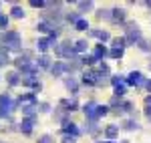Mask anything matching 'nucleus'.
<instances>
[{"mask_svg": "<svg viewBox=\"0 0 151 143\" xmlns=\"http://www.w3.org/2000/svg\"><path fill=\"white\" fill-rule=\"evenodd\" d=\"M14 109H16V103L10 101V97L8 95H0V117H8Z\"/></svg>", "mask_w": 151, "mask_h": 143, "instance_id": "nucleus-2", "label": "nucleus"}, {"mask_svg": "<svg viewBox=\"0 0 151 143\" xmlns=\"http://www.w3.org/2000/svg\"><path fill=\"white\" fill-rule=\"evenodd\" d=\"M81 65H83V60H79V59H75V57H73V59L65 65V71L75 73V71H79V67H81Z\"/></svg>", "mask_w": 151, "mask_h": 143, "instance_id": "nucleus-9", "label": "nucleus"}, {"mask_svg": "<svg viewBox=\"0 0 151 143\" xmlns=\"http://www.w3.org/2000/svg\"><path fill=\"white\" fill-rule=\"evenodd\" d=\"M38 111H42V113H48V111H50V105H48V103H40V105H38Z\"/></svg>", "mask_w": 151, "mask_h": 143, "instance_id": "nucleus-38", "label": "nucleus"}, {"mask_svg": "<svg viewBox=\"0 0 151 143\" xmlns=\"http://www.w3.org/2000/svg\"><path fill=\"white\" fill-rule=\"evenodd\" d=\"M38 67H42V69L50 67V59H48L47 55H40V57H38Z\"/></svg>", "mask_w": 151, "mask_h": 143, "instance_id": "nucleus-22", "label": "nucleus"}, {"mask_svg": "<svg viewBox=\"0 0 151 143\" xmlns=\"http://www.w3.org/2000/svg\"><path fill=\"white\" fill-rule=\"evenodd\" d=\"M67 20H69V22H77V20H79V12H69V14H67Z\"/></svg>", "mask_w": 151, "mask_h": 143, "instance_id": "nucleus-35", "label": "nucleus"}, {"mask_svg": "<svg viewBox=\"0 0 151 143\" xmlns=\"http://www.w3.org/2000/svg\"><path fill=\"white\" fill-rule=\"evenodd\" d=\"M36 28H38L40 32H50V34L55 32V26H52V24H48V22H45V20H42V22H38V24H36Z\"/></svg>", "mask_w": 151, "mask_h": 143, "instance_id": "nucleus-13", "label": "nucleus"}, {"mask_svg": "<svg viewBox=\"0 0 151 143\" xmlns=\"http://www.w3.org/2000/svg\"><path fill=\"white\" fill-rule=\"evenodd\" d=\"M107 113H109V107H107V105H97V119L103 117V115H107Z\"/></svg>", "mask_w": 151, "mask_h": 143, "instance_id": "nucleus-26", "label": "nucleus"}, {"mask_svg": "<svg viewBox=\"0 0 151 143\" xmlns=\"http://www.w3.org/2000/svg\"><path fill=\"white\" fill-rule=\"evenodd\" d=\"M107 55H109V52H107V48H105L103 45H99V47L95 48V57H97V59H105Z\"/></svg>", "mask_w": 151, "mask_h": 143, "instance_id": "nucleus-20", "label": "nucleus"}, {"mask_svg": "<svg viewBox=\"0 0 151 143\" xmlns=\"http://www.w3.org/2000/svg\"><path fill=\"white\" fill-rule=\"evenodd\" d=\"M113 45H115V48H123L127 45V40H125V36H119V38H113Z\"/></svg>", "mask_w": 151, "mask_h": 143, "instance_id": "nucleus-25", "label": "nucleus"}, {"mask_svg": "<svg viewBox=\"0 0 151 143\" xmlns=\"http://www.w3.org/2000/svg\"><path fill=\"white\" fill-rule=\"evenodd\" d=\"M65 85H67V89H69V91H73V93L77 95V91H79V89H77V81H75L73 77H70V79H67V81H65Z\"/></svg>", "mask_w": 151, "mask_h": 143, "instance_id": "nucleus-21", "label": "nucleus"}, {"mask_svg": "<svg viewBox=\"0 0 151 143\" xmlns=\"http://www.w3.org/2000/svg\"><path fill=\"white\" fill-rule=\"evenodd\" d=\"M75 28H77V30H87V28H89V22H87L85 18H79V20L75 22Z\"/></svg>", "mask_w": 151, "mask_h": 143, "instance_id": "nucleus-23", "label": "nucleus"}, {"mask_svg": "<svg viewBox=\"0 0 151 143\" xmlns=\"http://www.w3.org/2000/svg\"><path fill=\"white\" fill-rule=\"evenodd\" d=\"M105 143H115V141H105Z\"/></svg>", "mask_w": 151, "mask_h": 143, "instance_id": "nucleus-47", "label": "nucleus"}, {"mask_svg": "<svg viewBox=\"0 0 151 143\" xmlns=\"http://www.w3.org/2000/svg\"><path fill=\"white\" fill-rule=\"evenodd\" d=\"M91 36L95 38H99V40H109V32H105V30H91Z\"/></svg>", "mask_w": 151, "mask_h": 143, "instance_id": "nucleus-18", "label": "nucleus"}, {"mask_svg": "<svg viewBox=\"0 0 151 143\" xmlns=\"http://www.w3.org/2000/svg\"><path fill=\"white\" fill-rule=\"evenodd\" d=\"M63 133H65V135H70V137H77V135H81L79 127H77L75 123H69V121L63 125Z\"/></svg>", "mask_w": 151, "mask_h": 143, "instance_id": "nucleus-5", "label": "nucleus"}, {"mask_svg": "<svg viewBox=\"0 0 151 143\" xmlns=\"http://www.w3.org/2000/svg\"><path fill=\"white\" fill-rule=\"evenodd\" d=\"M55 45H57V42H55V38H40L36 47H38V50H42V52H45V50H48L50 47H55Z\"/></svg>", "mask_w": 151, "mask_h": 143, "instance_id": "nucleus-8", "label": "nucleus"}, {"mask_svg": "<svg viewBox=\"0 0 151 143\" xmlns=\"http://www.w3.org/2000/svg\"><path fill=\"white\" fill-rule=\"evenodd\" d=\"M111 20H125V10H123V8L111 10Z\"/></svg>", "mask_w": 151, "mask_h": 143, "instance_id": "nucleus-14", "label": "nucleus"}, {"mask_svg": "<svg viewBox=\"0 0 151 143\" xmlns=\"http://www.w3.org/2000/svg\"><path fill=\"white\" fill-rule=\"evenodd\" d=\"M107 83H111L109 73H101V71H99V75H97V85L101 87V85H107Z\"/></svg>", "mask_w": 151, "mask_h": 143, "instance_id": "nucleus-15", "label": "nucleus"}, {"mask_svg": "<svg viewBox=\"0 0 151 143\" xmlns=\"http://www.w3.org/2000/svg\"><path fill=\"white\" fill-rule=\"evenodd\" d=\"M67 111H77V101H69V107Z\"/></svg>", "mask_w": 151, "mask_h": 143, "instance_id": "nucleus-41", "label": "nucleus"}, {"mask_svg": "<svg viewBox=\"0 0 151 143\" xmlns=\"http://www.w3.org/2000/svg\"><path fill=\"white\" fill-rule=\"evenodd\" d=\"M145 115H147V117H151V95L145 97Z\"/></svg>", "mask_w": 151, "mask_h": 143, "instance_id": "nucleus-32", "label": "nucleus"}, {"mask_svg": "<svg viewBox=\"0 0 151 143\" xmlns=\"http://www.w3.org/2000/svg\"><path fill=\"white\" fill-rule=\"evenodd\" d=\"M117 103H119V97H113V99H111V105H113V107H115Z\"/></svg>", "mask_w": 151, "mask_h": 143, "instance_id": "nucleus-44", "label": "nucleus"}, {"mask_svg": "<svg viewBox=\"0 0 151 143\" xmlns=\"http://www.w3.org/2000/svg\"><path fill=\"white\" fill-rule=\"evenodd\" d=\"M6 81H8V85H20L22 77H20L18 73H8V75H6Z\"/></svg>", "mask_w": 151, "mask_h": 143, "instance_id": "nucleus-12", "label": "nucleus"}, {"mask_svg": "<svg viewBox=\"0 0 151 143\" xmlns=\"http://www.w3.org/2000/svg\"><path fill=\"white\" fill-rule=\"evenodd\" d=\"M36 143H55V137H52V135H42Z\"/></svg>", "mask_w": 151, "mask_h": 143, "instance_id": "nucleus-33", "label": "nucleus"}, {"mask_svg": "<svg viewBox=\"0 0 151 143\" xmlns=\"http://www.w3.org/2000/svg\"><path fill=\"white\" fill-rule=\"evenodd\" d=\"M30 6L32 8H42V6H47V2H42V0H30Z\"/></svg>", "mask_w": 151, "mask_h": 143, "instance_id": "nucleus-34", "label": "nucleus"}, {"mask_svg": "<svg viewBox=\"0 0 151 143\" xmlns=\"http://www.w3.org/2000/svg\"><path fill=\"white\" fill-rule=\"evenodd\" d=\"M0 40H2L4 45H8L6 48H10V50H20V34L14 32V30L4 32V34L0 36Z\"/></svg>", "mask_w": 151, "mask_h": 143, "instance_id": "nucleus-1", "label": "nucleus"}, {"mask_svg": "<svg viewBox=\"0 0 151 143\" xmlns=\"http://www.w3.org/2000/svg\"><path fill=\"white\" fill-rule=\"evenodd\" d=\"M145 87H147V89L151 91V81H145Z\"/></svg>", "mask_w": 151, "mask_h": 143, "instance_id": "nucleus-45", "label": "nucleus"}, {"mask_svg": "<svg viewBox=\"0 0 151 143\" xmlns=\"http://www.w3.org/2000/svg\"><path fill=\"white\" fill-rule=\"evenodd\" d=\"M97 16H99L101 20H111V10H99Z\"/></svg>", "mask_w": 151, "mask_h": 143, "instance_id": "nucleus-27", "label": "nucleus"}, {"mask_svg": "<svg viewBox=\"0 0 151 143\" xmlns=\"http://www.w3.org/2000/svg\"><path fill=\"white\" fill-rule=\"evenodd\" d=\"M12 16H14V18H22L24 10L20 8V6H14V8H12Z\"/></svg>", "mask_w": 151, "mask_h": 143, "instance_id": "nucleus-31", "label": "nucleus"}, {"mask_svg": "<svg viewBox=\"0 0 151 143\" xmlns=\"http://www.w3.org/2000/svg\"><path fill=\"white\" fill-rule=\"evenodd\" d=\"M125 81H127V85H131V87H139V85L143 83V75H141L139 71H133V73H129V77Z\"/></svg>", "mask_w": 151, "mask_h": 143, "instance_id": "nucleus-4", "label": "nucleus"}, {"mask_svg": "<svg viewBox=\"0 0 151 143\" xmlns=\"http://www.w3.org/2000/svg\"><path fill=\"white\" fill-rule=\"evenodd\" d=\"M149 69H151V63H149Z\"/></svg>", "mask_w": 151, "mask_h": 143, "instance_id": "nucleus-49", "label": "nucleus"}, {"mask_svg": "<svg viewBox=\"0 0 151 143\" xmlns=\"http://www.w3.org/2000/svg\"><path fill=\"white\" fill-rule=\"evenodd\" d=\"M97 143H105V141H97Z\"/></svg>", "mask_w": 151, "mask_h": 143, "instance_id": "nucleus-48", "label": "nucleus"}, {"mask_svg": "<svg viewBox=\"0 0 151 143\" xmlns=\"http://www.w3.org/2000/svg\"><path fill=\"white\" fill-rule=\"evenodd\" d=\"M83 50H87V40H79L75 45V52H83Z\"/></svg>", "mask_w": 151, "mask_h": 143, "instance_id": "nucleus-28", "label": "nucleus"}, {"mask_svg": "<svg viewBox=\"0 0 151 143\" xmlns=\"http://www.w3.org/2000/svg\"><path fill=\"white\" fill-rule=\"evenodd\" d=\"M125 85H119V87H115V93H117V97H121V95H125Z\"/></svg>", "mask_w": 151, "mask_h": 143, "instance_id": "nucleus-37", "label": "nucleus"}, {"mask_svg": "<svg viewBox=\"0 0 151 143\" xmlns=\"http://www.w3.org/2000/svg\"><path fill=\"white\" fill-rule=\"evenodd\" d=\"M22 113L26 115V117H35V113H36V105H24V107H22Z\"/></svg>", "mask_w": 151, "mask_h": 143, "instance_id": "nucleus-19", "label": "nucleus"}, {"mask_svg": "<svg viewBox=\"0 0 151 143\" xmlns=\"http://www.w3.org/2000/svg\"><path fill=\"white\" fill-rule=\"evenodd\" d=\"M63 143H75V137H70V135H65V137H63Z\"/></svg>", "mask_w": 151, "mask_h": 143, "instance_id": "nucleus-42", "label": "nucleus"}, {"mask_svg": "<svg viewBox=\"0 0 151 143\" xmlns=\"http://www.w3.org/2000/svg\"><path fill=\"white\" fill-rule=\"evenodd\" d=\"M123 129H127V131H135V129H139V123L135 119H129L123 123Z\"/></svg>", "mask_w": 151, "mask_h": 143, "instance_id": "nucleus-17", "label": "nucleus"}, {"mask_svg": "<svg viewBox=\"0 0 151 143\" xmlns=\"http://www.w3.org/2000/svg\"><path fill=\"white\" fill-rule=\"evenodd\" d=\"M147 8H149V10H151V2H147Z\"/></svg>", "mask_w": 151, "mask_h": 143, "instance_id": "nucleus-46", "label": "nucleus"}, {"mask_svg": "<svg viewBox=\"0 0 151 143\" xmlns=\"http://www.w3.org/2000/svg\"><path fill=\"white\" fill-rule=\"evenodd\" d=\"M123 111H133V105L131 103H123Z\"/></svg>", "mask_w": 151, "mask_h": 143, "instance_id": "nucleus-43", "label": "nucleus"}, {"mask_svg": "<svg viewBox=\"0 0 151 143\" xmlns=\"http://www.w3.org/2000/svg\"><path fill=\"white\" fill-rule=\"evenodd\" d=\"M137 45H139V48H141V50H145V52H149V50H151V42H149V40H145V38H141Z\"/></svg>", "mask_w": 151, "mask_h": 143, "instance_id": "nucleus-24", "label": "nucleus"}, {"mask_svg": "<svg viewBox=\"0 0 151 143\" xmlns=\"http://www.w3.org/2000/svg\"><path fill=\"white\" fill-rule=\"evenodd\" d=\"M97 75H99V71H87L83 75V83L85 85H97Z\"/></svg>", "mask_w": 151, "mask_h": 143, "instance_id": "nucleus-7", "label": "nucleus"}, {"mask_svg": "<svg viewBox=\"0 0 151 143\" xmlns=\"http://www.w3.org/2000/svg\"><path fill=\"white\" fill-rule=\"evenodd\" d=\"M123 81H125V79H123L121 75H117V77H113V79H111V83L115 85V87H119V85H123Z\"/></svg>", "mask_w": 151, "mask_h": 143, "instance_id": "nucleus-36", "label": "nucleus"}, {"mask_svg": "<svg viewBox=\"0 0 151 143\" xmlns=\"http://www.w3.org/2000/svg\"><path fill=\"white\" fill-rule=\"evenodd\" d=\"M35 117H26V119H22V123H20V131L24 133V135H28V133L32 131V125H35Z\"/></svg>", "mask_w": 151, "mask_h": 143, "instance_id": "nucleus-6", "label": "nucleus"}, {"mask_svg": "<svg viewBox=\"0 0 151 143\" xmlns=\"http://www.w3.org/2000/svg\"><path fill=\"white\" fill-rule=\"evenodd\" d=\"M4 26H8V16L0 14V28H4Z\"/></svg>", "mask_w": 151, "mask_h": 143, "instance_id": "nucleus-39", "label": "nucleus"}, {"mask_svg": "<svg viewBox=\"0 0 151 143\" xmlns=\"http://www.w3.org/2000/svg\"><path fill=\"white\" fill-rule=\"evenodd\" d=\"M50 73H52V77H60V75L65 73V63L57 60L55 65H50Z\"/></svg>", "mask_w": 151, "mask_h": 143, "instance_id": "nucleus-10", "label": "nucleus"}, {"mask_svg": "<svg viewBox=\"0 0 151 143\" xmlns=\"http://www.w3.org/2000/svg\"><path fill=\"white\" fill-rule=\"evenodd\" d=\"M6 63H10V59H8V55L0 52V65H6Z\"/></svg>", "mask_w": 151, "mask_h": 143, "instance_id": "nucleus-40", "label": "nucleus"}, {"mask_svg": "<svg viewBox=\"0 0 151 143\" xmlns=\"http://www.w3.org/2000/svg\"><path fill=\"white\" fill-rule=\"evenodd\" d=\"M77 6H79V14H83V12H89L93 8V2L91 0H83V2H77Z\"/></svg>", "mask_w": 151, "mask_h": 143, "instance_id": "nucleus-11", "label": "nucleus"}, {"mask_svg": "<svg viewBox=\"0 0 151 143\" xmlns=\"http://www.w3.org/2000/svg\"><path fill=\"white\" fill-rule=\"evenodd\" d=\"M117 133H119V127H117V125H109V127L105 129V135H107L109 139H115Z\"/></svg>", "mask_w": 151, "mask_h": 143, "instance_id": "nucleus-16", "label": "nucleus"}, {"mask_svg": "<svg viewBox=\"0 0 151 143\" xmlns=\"http://www.w3.org/2000/svg\"><path fill=\"white\" fill-rule=\"evenodd\" d=\"M125 40L131 42V45H135V42L141 40V32H139V24L137 22H127V36H125Z\"/></svg>", "mask_w": 151, "mask_h": 143, "instance_id": "nucleus-3", "label": "nucleus"}, {"mask_svg": "<svg viewBox=\"0 0 151 143\" xmlns=\"http://www.w3.org/2000/svg\"><path fill=\"white\" fill-rule=\"evenodd\" d=\"M0 143H2V141H0Z\"/></svg>", "mask_w": 151, "mask_h": 143, "instance_id": "nucleus-50", "label": "nucleus"}, {"mask_svg": "<svg viewBox=\"0 0 151 143\" xmlns=\"http://www.w3.org/2000/svg\"><path fill=\"white\" fill-rule=\"evenodd\" d=\"M97 57H95V55H89V57H85V59H83V65H89V67H91V65H95V63H97Z\"/></svg>", "mask_w": 151, "mask_h": 143, "instance_id": "nucleus-30", "label": "nucleus"}, {"mask_svg": "<svg viewBox=\"0 0 151 143\" xmlns=\"http://www.w3.org/2000/svg\"><path fill=\"white\" fill-rule=\"evenodd\" d=\"M109 57H111V59H121V57H123V48H113V50L109 52Z\"/></svg>", "mask_w": 151, "mask_h": 143, "instance_id": "nucleus-29", "label": "nucleus"}]
</instances>
